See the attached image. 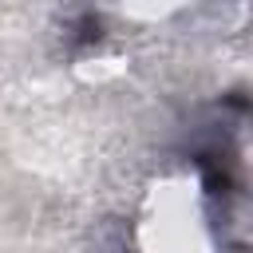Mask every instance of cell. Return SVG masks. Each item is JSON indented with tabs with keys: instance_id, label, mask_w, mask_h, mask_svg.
Masks as SVG:
<instances>
[{
	"instance_id": "1",
	"label": "cell",
	"mask_w": 253,
	"mask_h": 253,
	"mask_svg": "<svg viewBox=\"0 0 253 253\" xmlns=\"http://www.w3.org/2000/svg\"><path fill=\"white\" fill-rule=\"evenodd\" d=\"M95 253H130V241L119 225H107L99 237H95Z\"/></svg>"
},
{
	"instance_id": "2",
	"label": "cell",
	"mask_w": 253,
	"mask_h": 253,
	"mask_svg": "<svg viewBox=\"0 0 253 253\" xmlns=\"http://www.w3.org/2000/svg\"><path fill=\"white\" fill-rule=\"evenodd\" d=\"M229 253H249V249H229Z\"/></svg>"
}]
</instances>
